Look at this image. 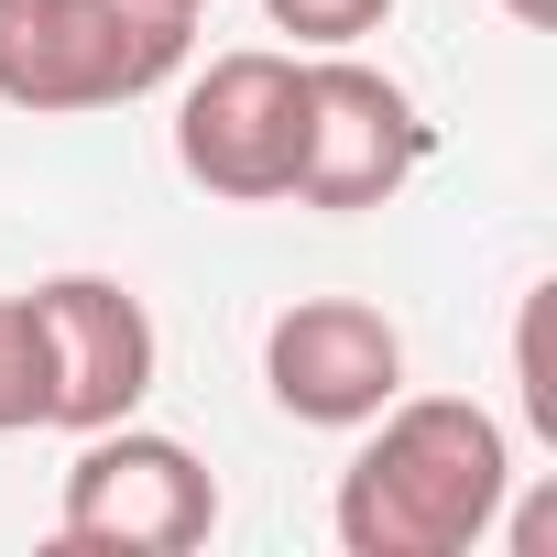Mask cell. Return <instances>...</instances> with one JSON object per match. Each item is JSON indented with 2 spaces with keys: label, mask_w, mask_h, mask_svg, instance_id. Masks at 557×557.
Wrapping results in <instances>:
<instances>
[{
  "label": "cell",
  "mask_w": 557,
  "mask_h": 557,
  "mask_svg": "<svg viewBox=\"0 0 557 557\" xmlns=\"http://www.w3.org/2000/svg\"><path fill=\"white\" fill-rule=\"evenodd\" d=\"M513 492V448L470 394H394L339 470V546L350 557H470L492 546Z\"/></svg>",
  "instance_id": "1"
},
{
  "label": "cell",
  "mask_w": 557,
  "mask_h": 557,
  "mask_svg": "<svg viewBox=\"0 0 557 557\" xmlns=\"http://www.w3.org/2000/svg\"><path fill=\"white\" fill-rule=\"evenodd\" d=\"M197 45V12L164 0H0V99L34 121L153 99Z\"/></svg>",
  "instance_id": "2"
},
{
  "label": "cell",
  "mask_w": 557,
  "mask_h": 557,
  "mask_svg": "<svg viewBox=\"0 0 557 557\" xmlns=\"http://www.w3.org/2000/svg\"><path fill=\"white\" fill-rule=\"evenodd\" d=\"M55 535L88 546V557H186L219 535V481L186 437L164 426H88L77 459H66V503H55Z\"/></svg>",
  "instance_id": "3"
},
{
  "label": "cell",
  "mask_w": 557,
  "mask_h": 557,
  "mask_svg": "<svg viewBox=\"0 0 557 557\" xmlns=\"http://www.w3.org/2000/svg\"><path fill=\"white\" fill-rule=\"evenodd\" d=\"M426 164V121L416 99L361 66L350 45L339 55H296V208H329V219H361V208H394Z\"/></svg>",
  "instance_id": "4"
},
{
  "label": "cell",
  "mask_w": 557,
  "mask_h": 557,
  "mask_svg": "<svg viewBox=\"0 0 557 557\" xmlns=\"http://www.w3.org/2000/svg\"><path fill=\"white\" fill-rule=\"evenodd\" d=\"M175 164L186 186L230 208H273L296 186V55H273V45L208 55L175 99Z\"/></svg>",
  "instance_id": "5"
},
{
  "label": "cell",
  "mask_w": 557,
  "mask_h": 557,
  "mask_svg": "<svg viewBox=\"0 0 557 557\" xmlns=\"http://www.w3.org/2000/svg\"><path fill=\"white\" fill-rule=\"evenodd\" d=\"M34 339H45V426H66V437L143 416V394L164 372V339H153L143 296L110 285V273L34 285Z\"/></svg>",
  "instance_id": "6"
},
{
  "label": "cell",
  "mask_w": 557,
  "mask_h": 557,
  "mask_svg": "<svg viewBox=\"0 0 557 557\" xmlns=\"http://www.w3.org/2000/svg\"><path fill=\"white\" fill-rule=\"evenodd\" d=\"M262 383L296 426H372L405 394V329L361 296H296L262 329Z\"/></svg>",
  "instance_id": "7"
},
{
  "label": "cell",
  "mask_w": 557,
  "mask_h": 557,
  "mask_svg": "<svg viewBox=\"0 0 557 557\" xmlns=\"http://www.w3.org/2000/svg\"><path fill=\"white\" fill-rule=\"evenodd\" d=\"M45 426V339H34V296H0V437Z\"/></svg>",
  "instance_id": "8"
},
{
  "label": "cell",
  "mask_w": 557,
  "mask_h": 557,
  "mask_svg": "<svg viewBox=\"0 0 557 557\" xmlns=\"http://www.w3.org/2000/svg\"><path fill=\"white\" fill-rule=\"evenodd\" d=\"M383 12H394V0H262V23H273V34H296L307 55H339V45L383 34Z\"/></svg>",
  "instance_id": "9"
},
{
  "label": "cell",
  "mask_w": 557,
  "mask_h": 557,
  "mask_svg": "<svg viewBox=\"0 0 557 557\" xmlns=\"http://www.w3.org/2000/svg\"><path fill=\"white\" fill-rule=\"evenodd\" d=\"M513 372H524V416H535V437H557V383H546V285L524 296V339H513Z\"/></svg>",
  "instance_id": "10"
},
{
  "label": "cell",
  "mask_w": 557,
  "mask_h": 557,
  "mask_svg": "<svg viewBox=\"0 0 557 557\" xmlns=\"http://www.w3.org/2000/svg\"><path fill=\"white\" fill-rule=\"evenodd\" d=\"M164 12H208V0H164Z\"/></svg>",
  "instance_id": "11"
}]
</instances>
